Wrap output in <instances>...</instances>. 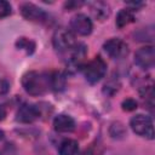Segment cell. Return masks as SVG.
<instances>
[{"mask_svg": "<svg viewBox=\"0 0 155 155\" xmlns=\"http://www.w3.org/2000/svg\"><path fill=\"white\" fill-rule=\"evenodd\" d=\"M16 46L21 50H24L28 54L33 53L34 52V48H35V44L34 41H31L30 39H27V38H19L17 41H16Z\"/></svg>", "mask_w": 155, "mask_h": 155, "instance_id": "cell-15", "label": "cell"}, {"mask_svg": "<svg viewBox=\"0 0 155 155\" xmlns=\"http://www.w3.org/2000/svg\"><path fill=\"white\" fill-rule=\"evenodd\" d=\"M70 31L75 33L78 35H81V36H86V35L91 34V31H92L91 19L84 13L75 15L70 21Z\"/></svg>", "mask_w": 155, "mask_h": 155, "instance_id": "cell-8", "label": "cell"}, {"mask_svg": "<svg viewBox=\"0 0 155 155\" xmlns=\"http://www.w3.org/2000/svg\"><path fill=\"white\" fill-rule=\"evenodd\" d=\"M90 8H91V12H92L93 17L97 18L98 21H104L110 15V7H109V5L105 4V2H103V1L91 2L90 4Z\"/></svg>", "mask_w": 155, "mask_h": 155, "instance_id": "cell-11", "label": "cell"}, {"mask_svg": "<svg viewBox=\"0 0 155 155\" xmlns=\"http://www.w3.org/2000/svg\"><path fill=\"white\" fill-rule=\"evenodd\" d=\"M22 86L30 96H41L51 90V73L30 70L22 78Z\"/></svg>", "mask_w": 155, "mask_h": 155, "instance_id": "cell-1", "label": "cell"}, {"mask_svg": "<svg viewBox=\"0 0 155 155\" xmlns=\"http://www.w3.org/2000/svg\"><path fill=\"white\" fill-rule=\"evenodd\" d=\"M132 22H134V13L131 8H122L119 11V13L116 16L117 28H124Z\"/></svg>", "mask_w": 155, "mask_h": 155, "instance_id": "cell-12", "label": "cell"}, {"mask_svg": "<svg viewBox=\"0 0 155 155\" xmlns=\"http://www.w3.org/2000/svg\"><path fill=\"white\" fill-rule=\"evenodd\" d=\"M130 126L136 134L140 137H145L148 139L154 138V127H153L151 117L143 114H137L131 119Z\"/></svg>", "mask_w": 155, "mask_h": 155, "instance_id": "cell-4", "label": "cell"}, {"mask_svg": "<svg viewBox=\"0 0 155 155\" xmlns=\"http://www.w3.org/2000/svg\"><path fill=\"white\" fill-rule=\"evenodd\" d=\"M53 127L57 132H71L75 128V121L71 116L61 114L57 115L53 120Z\"/></svg>", "mask_w": 155, "mask_h": 155, "instance_id": "cell-10", "label": "cell"}, {"mask_svg": "<svg viewBox=\"0 0 155 155\" xmlns=\"http://www.w3.org/2000/svg\"><path fill=\"white\" fill-rule=\"evenodd\" d=\"M52 44L57 52H59L61 54H67L76 46L78 42L75 41L74 34L69 29L59 28L53 34Z\"/></svg>", "mask_w": 155, "mask_h": 155, "instance_id": "cell-2", "label": "cell"}, {"mask_svg": "<svg viewBox=\"0 0 155 155\" xmlns=\"http://www.w3.org/2000/svg\"><path fill=\"white\" fill-rule=\"evenodd\" d=\"M134 62L142 69H150L155 64V48L153 46H144L136 51Z\"/></svg>", "mask_w": 155, "mask_h": 155, "instance_id": "cell-7", "label": "cell"}, {"mask_svg": "<svg viewBox=\"0 0 155 155\" xmlns=\"http://www.w3.org/2000/svg\"><path fill=\"white\" fill-rule=\"evenodd\" d=\"M81 5H82L81 1H68V2H65V8L73 10V8L79 7V6H81Z\"/></svg>", "mask_w": 155, "mask_h": 155, "instance_id": "cell-20", "label": "cell"}, {"mask_svg": "<svg viewBox=\"0 0 155 155\" xmlns=\"http://www.w3.org/2000/svg\"><path fill=\"white\" fill-rule=\"evenodd\" d=\"M137 102L134 101V99H132V98H127V99H125L124 102H122V104H121V107H122V109L125 110V111H132V110H136L137 109Z\"/></svg>", "mask_w": 155, "mask_h": 155, "instance_id": "cell-17", "label": "cell"}, {"mask_svg": "<svg viewBox=\"0 0 155 155\" xmlns=\"http://www.w3.org/2000/svg\"><path fill=\"white\" fill-rule=\"evenodd\" d=\"M21 13L27 21L34 23H46L48 19V15L42 8L30 2H25L21 6Z\"/></svg>", "mask_w": 155, "mask_h": 155, "instance_id": "cell-6", "label": "cell"}, {"mask_svg": "<svg viewBox=\"0 0 155 155\" xmlns=\"http://www.w3.org/2000/svg\"><path fill=\"white\" fill-rule=\"evenodd\" d=\"M109 132H110V136H111L113 138H117V139L122 138V137L126 134V130H125L124 125L120 124V122H114V124L110 126Z\"/></svg>", "mask_w": 155, "mask_h": 155, "instance_id": "cell-16", "label": "cell"}, {"mask_svg": "<svg viewBox=\"0 0 155 155\" xmlns=\"http://www.w3.org/2000/svg\"><path fill=\"white\" fill-rule=\"evenodd\" d=\"M5 116H6V110L2 105H0V120H4Z\"/></svg>", "mask_w": 155, "mask_h": 155, "instance_id": "cell-21", "label": "cell"}, {"mask_svg": "<svg viewBox=\"0 0 155 155\" xmlns=\"http://www.w3.org/2000/svg\"><path fill=\"white\" fill-rule=\"evenodd\" d=\"M39 116H40L39 107H36L34 104L24 103L18 109L17 115H16V120L22 122V124H30V122L35 121L36 119H39Z\"/></svg>", "mask_w": 155, "mask_h": 155, "instance_id": "cell-9", "label": "cell"}, {"mask_svg": "<svg viewBox=\"0 0 155 155\" xmlns=\"http://www.w3.org/2000/svg\"><path fill=\"white\" fill-rule=\"evenodd\" d=\"M103 48L107 54L113 59H121L128 53L127 44L119 38H111L107 40L103 45Z\"/></svg>", "mask_w": 155, "mask_h": 155, "instance_id": "cell-5", "label": "cell"}, {"mask_svg": "<svg viewBox=\"0 0 155 155\" xmlns=\"http://www.w3.org/2000/svg\"><path fill=\"white\" fill-rule=\"evenodd\" d=\"M79 150V144L74 139H64L58 148L59 155H75Z\"/></svg>", "mask_w": 155, "mask_h": 155, "instance_id": "cell-13", "label": "cell"}, {"mask_svg": "<svg viewBox=\"0 0 155 155\" xmlns=\"http://www.w3.org/2000/svg\"><path fill=\"white\" fill-rule=\"evenodd\" d=\"M11 15V5L5 0H0V18Z\"/></svg>", "mask_w": 155, "mask_h": 155, "instance_id": "cell-18", "label": "cell"}, {"mask_svg": "<svg viewBox=\"0 0 155 155\" xmlns=\"http://www.w3.org/2000/svg\"><path fill=\"white\" fill-rule=\"evenodd\" d=\"M65 86V78L59 71L51 73V90L53 91H62Z\"/></svg>", "mask_w": 155, "mask_h": 155, "instance_id": "cell-14", "label": "cell"}, {"mask_svg": "<svg viewBox=\"0 0 155 155\" xmlns=\"http://www.w3.org/2000/svg\"><path fill=\"white\" fill-rule=\"evenodd\" d=\"M4 136H5V133H4V131L2 130H0V140L4 138Z\"/></svg>", "mask_w": 155, "mask_h": 155, "instance_id": "cell-22", "label": "cell"}, {"mask_svg": "<svg viewBox=\"0 0 155 155\" xmlns=\"http://www.w3.org/2000/svg\"><path fill=\"white\" fill-rule=\"evenodd\" d=\"M81 68H82V73L86 78V80L90 84L98 82L107 73V63L99 56H96L92 61L84 64Z\"/></svg>", "mask_w": 155, "mask_h": 155, "instance_id": "cell-3", "label": "cell"}, {"mask_svg": "<svg viewBox=\"0 0 155 155\" xmlns=\"http://www.w3.org/2000/svg\"><path fill=\"white\" fill-rule=\"evenodd\" d=\"M8 90H10V84H8V81H7L5 78L0 76V97L5 96V94L8 92Z\"/></svg>", "mask_w": 155, "mask_h": 155, "instance_id": "cell-19", "label": "cell"}]
</instances>
